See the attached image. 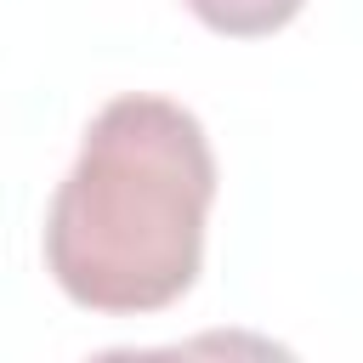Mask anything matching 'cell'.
Wrapping results in <instances>:
<instances>
[{"label":"cell","mask_w":363,"mask_h":363,"mask_svg":"<svg viewBox=\"0 0 363 363\" xmlns=\"http://www.w3.org/2000/svg\"><path fill=\"white\" fill-rule=\"evenodd\" d=\"M182 6L227 40H261V34H278L284 23H295V11L306 0H182Z\"/></svg>","instance_id":"obj_2"},{"label":"cell","mask_w":363,"mask_h":363,"mask_svg":"<svg viewBox=\"0 0 363 363\" xmlns=\"http://www.w3.org/2000/svg\"><path fill=\"white\" fill-rule=\"evenodd\" d=\"M210 204L216 153L199 113L147 91L113 96L51 193L45 272L85 312H159L204 267Z\"/></svg>","instance_id":"obj_1"}]
</instances>
